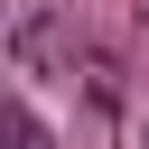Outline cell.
<instances>
[{"label": "cell", "mask_w": 149, "mask_h": 149, "mask_svg": "<svg viewBox=\"0 0 149 149\" xmlns=\"http://www.w3.org/2000/svg\"><path fill=\"white\" fill-rule=\"evenodd\" d=\"M9 140H19V149H47V130H37V121H28V112H19V121H9Z\"/></svg>", "instance_id": "obj_1"}]
</instances>
